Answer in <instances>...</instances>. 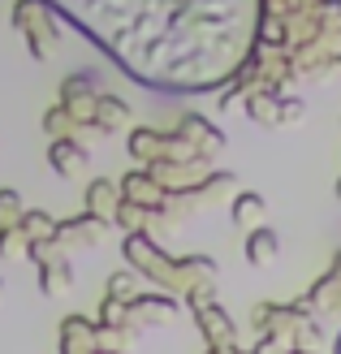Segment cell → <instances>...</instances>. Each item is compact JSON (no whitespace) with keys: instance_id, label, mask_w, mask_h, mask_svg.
Instances as JSON below:
<instances>
[{"instance_id":"2","label":"cell","mask_w":341,"mask_h":354,"mask_svg":"<svg viewBox=\"0 0 341 354\" xmlns=\"http://www.w3.org/2000/svg\"><path fill=\"white\" fill-rule=\"evenodd\" d=\"M48 165L57 169L61 177H74V173L86 165V151H82L69 134H65V138H52V147H48Z\"/></svg>"},{"instance_id":"10","label":"cell","mask_w":341,"mask_h":354,"mask_svg":"<svg viewBox=\"0 0 341 354\" xmlns=\"http://www.w3.org/2000/svg\"><path fill=\"white\" fill-rule=\"evenodd\" d=\"M130 151L138 156V160H147V156L160 151V134H156V130H134V134H130Z\"/></svg>"},{"instance_id":"7","label":"cell","mask_w":341,"mask_h":354,"mask_svg":"<svg viewBox=\"0 0 341 354\" xmlns=\"http://www.w3.org/2000/svg\"><path fill=\"white\" fill-rule=\"evenodd\" d=\"M30 251V238L22 234V229H0V259H22Z\"/></svg>"},{"instance_id":"9","label":"cell","mask_w":341,"mask_h":354,"mask_svg":"<svg viewBox=\"0 0 341 354\" xmlns=\"http://www.w3.org/2000/svg\"><path fill=\"white\" fill-rule=\"evenodd\" d=\"M69 126H74V117H69L65 104H57V109H48V113H44V130H48V134L65 138V134H69Z\"/></svg>"},{"instance_id":"4","label":"cell","mask_w":341,"mask_h":354,"mask_svg":"<svg viewBox=\"0 0 341 354\" xmlns=\"http://www.w3.org/2000/svg\"><path fill=\"white\" fill-rule=\"evenodd\" d=\"M125 104L121 100H113V95H100L95 100V113H91V126L95 130H117V126H125Z\"/></svg>"},{"instance_id":"11","label":"cell","mask_w":341,"mask_h":354,"mask_svg":"<svg viewBox=\"0 0 341 354\" xmlns=\"http://www.w3.org/2000/svg\"><path fill=\"white\" fill-rule=\"evenodd\" d=\"M268 255H277V234H273V229H259V234L250 238V259L264 263Z\"/></svg>"},{"instance_id":"12","label":"cell","mask_w":341,"mask_h":354,"mask_svg":"<svg viewBox=\"0 0 341 354\" xmlns=\"http://www.w3.org/2000/svg\"><path fill=\"white\" fill-rule=\"evenodd\" d=\"M255 212H259V199H255V194H242L238 207H233V216H238V221H250Z\"/></svg>"},{"instance_id":"1","label":"cell","mask_w":341,"mask_h":354,"mask_svg":"<svg viewBox=\"0 0 341 354\" xmlns=\"http://www.w3.org/2000/svg\"><path fill=\"white\" fill-rule=\"evenodd\" d=\"M13 26L22 30L26 52L35 61H44L52 44H57V22H52V5L48 0H17L13 5Z\"/></svg>"},{"instance_id":"8","label":"cell","mask_w":341,"mask_h":354,"mask_svg":"<svg viewBox=\"0 0 341 354\" xmlns=\"http://www.w3.org/2000/svg\"><path fill=\"white\" fill-rule=\"evenodd\" d=\"M22 194H17V190H0V229H13V225H22Z\"/></svg>"},{"instance_id":"3","label":"cell","mask_w":341,"mask_h":354,"mask_svg":"<svg viewBox=\"0 0 341 354\" xmlns=\"http://www.w3.org/2000/svg\"><path fill=\"white\" fill-rule=\"evenodd\" d=\"M69 286H74V272H69L65 259H48V263H39V290H44V294H65Z\"/></svg>"},{"instance_id":"13","label":"cell","mask_w":341,"mask_h":354,"mask_svg":"<svg viewBox=\"0 0 341 354\" xmlns=\"http://www.w3.org/2000/svg\"><path fill=\"white\" fill-rule=\"evenodd\" d=\"M0 294H5V281H0Z\"/></svg>"},{"instance_id":"6","label":"cell","mask_w":341,"mask_h":354,"mask_svg":"<svg viewBox=\"0 0 341 354\" xmlns=\"http://www.w3.org/2000/svg\"><path fill=\"white\" fill-rule=\"evenodd\" d=\"M17 229H22L30 242H44V238L57 234V221H52L48 212H22V225H17Z\"/></svg>"},{"instance_id":"5","label":"cell","mask_w":341,"mask_h":354,"mask_svg":"<svg viewBox=\"0 0 341 354\" xmlns=\"http://www.w3.org/2000/svg\"><path fill=\"white\" fill-rule=\"evenodd\" d=\"M86 207H91L95 216H104V212H117V186L104 182V177H100V182H91V186H86Z\"/></svg>"}]
</instances>
